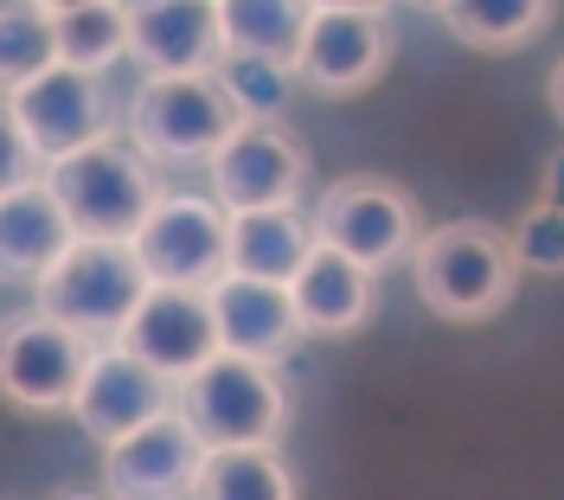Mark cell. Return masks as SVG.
I'll list each match as a JSON object with an SVG mask.
<instances>
[{"instance_id":"3957f363","label":"cell","mask_w":564,"mask_h":500,"mask_svg":"<svg viewBox=\"0 0 564 500\" xmlns=\"http://www.w3.org/2000/svg\"><path fill=\"white\" fill-rule=\"evenodd\" d=\"M174 411L206 449H276L289 430V385L276 366L212 354L186 385H174Z\"/></svg>"},{"instance_id":"5b68a950","label":"cell","mask_w":564,"mask_h":500,"mask_svg":"<svg viewBox=\"0 0 564 500\" xmlns=\"http://www.w3.org/2000/svg\"><path fill=\"white\" fill-rule=\"evenodd\" d=\"M39 315L45 322L70 327L77 340H90V347H109L116 334H122V322H129V308L141 302V289H148V276H141L135 250L129 244H104V238H70L65 257L39 276Z\"/></svg>"},{"instance_id":"7a4b0ae2","label":"cell","mask_w":564,"mask_h":500,"mask_svg":"<svg viewBox=\"0 0 564 500\" xmlns=\"http://www.w3.org/2000/svg\"><path fill=\"white\" fill-rule=\"evenodd\" d=\"M45 193L65 213L70 238H104V244H129L148 206L161 199V174L141 161L122 135L77 148L65 161L45 167Z\"/></svg>"},{"instance_id":"9a60e30c","label":"cell","mask_w":564,"mask_h":500,"mask_svg":"<svg viewBox=\"0 0 564 500\" xmlns=\"http://www.w3.org/2000/svg\"><path fill=\"white\" fill-rule=\"evenodd\" d=\"M167 404H174V385L154 379L141 359H129L122 347H90V366H84L77 398H70V417L97 449H109L129 430H141L148 417H161Z\"/></svg>"},{"instance_id":"83f0119b","label":"cell","mask_w":564,"mask_h":500,"mask_svg":"<svg viewBox=\"0 0 564 500\" xmlns=\"http://www.w3.org/2000/svg\"><path fill=\"white\" fill-rule=\"evenodd\" d=\"M52 500H97V494H52Z\"/></svg>"},{"instance_id":"ffe728a7","label":"cell","mask_w":564,"mask_h":500,"mask_svg":"<svg viewBox=\"0 0 564 500\" xmlns=\"http://www.w3.org/2000/svg\"><path fill=\"white\" fill-rule=\"evenodd\" d=\"M436 20L468 45V52H527L552 33L558 7L552 0H443Z\"/></svg>"},{"instance_id":"d4e9b609","label":"cell","mask_w":564,"mask_h":500,"mask_svg":"<svg viewBox=\"0 0 564 500\" xmlns=\"http://www.w3.org/2000/svg\"><path fill=\"white\" fill-rule=\"evenodd\" d=\"M212 84L225 90V104L238 109V122H282L295 109V72L289 65H263V58H218Z\"/></svg>"},{"instance_id":"e0dca14e","label":"cell","mask_w":564,"mask_h":500,"mask_svg":"<svg viewBox=\"0 0 564 500\" xmlns=\"http://www.w3.org/2000/svg\"><path fill=\"white\" fill-rule=\"evenodd\" d=\"M289 308L308 340H347L379 315V276H366L352 257L315 244L289 276Z\"/></svg>"},{"instance_id":"8fae6325","label":"cell","mask_w":564,"mask_h":500,"mask_svg":"<svg viewBox=\"0 0 564 500\" xmlns=\"http://www.w3.org/2000/svg\"><path fill=\"white\" fill-rule=\"evenodd\" d=\"M0 104L13 109V122H20L26 148L39 154V167H52V161H65V154H77V148H90V142H104L109 135L104 77L70 72V65L39 72L33 84H20V90L0 97Z\"/></svg>"},{"instance_id":"7c38bea8","label":"cell","mask_w":564,"mask_h":500,"mask_svg":"<svg viewBox=\"0 0 564 500\" xmlns=\"http://www.w3.org/2000/svg\"><path fill=\"white\" fill-rule=\"evenodd\" d=\"M109 347H122L129 359H141L154 379L186 385V379L218 354L206 295H199V289H141V302L129 308V322H122V334H116Z\"/></svg>"},{"instance_id":"30bf717a","label":"cell","mask_w":564,"mask_h":500,"mask_svg":"<svg viewBox=\"0 0 564 500\" xmlns=\"http://www.w3.org/2000/svg\"><path fill=\"white\" fill-rule=\"evenodd\" d=\"M84 366H90V340H77L70 327L45 322L39 308L0 322V398L13 411H33V417L70 411Z\"/></svg>"},{"instance_id":"7402d4cb","label":"cell","mask_w":564,"mask_h":500,"mask_svg":"<svg viewBox=\"0 0 564 500\" xmlns=\"http://www.w3.org/2000/svg\"><path fill=\"white\" fill-rule=\"evenodd\" d=\"M302 26H308L302 0H218V45H225V58L295 65Z\"/></svg>"},{"instance_id":"603a6c76","label":"cell","mask_w":564,"mask_h":500,"mask_svg":"<svg viewBox=\"0 0 564 500\" xmlns=\"http://www.w3.org/2000/svg\"><path fill=\"white\" fill-rule=\"evenodd\" d=\"M186 500H295V468L282 449H206Z\"/></svg>"},{"instance_id":"44dd1931","label":"cell","mask_w":564,"mask_h":500,"mask_svg":"<svg viewBox=\"0 0 564 500\" xmlns=\"http://www.w3.org/2000/svg\"><path fill=\"white\" fill-rule=\"evenodd\" d=\"M52 58L70 72L104 77L116 58H129V7L116 0H58L52 7Z\"/></svg>"},{"instance_id":"4316f807","label":"cell","mask_w":564,"mask_h":500,"mask_svg":"<svg viewBox=\"0 0 564 500\" xmlns=\"http://www.w3.org/2000/svg\"><path fill=\"white\" fill-rule=\"evenodd\" d=\"M39 180H45L39 154L26 148L20 122H13V109L0 104V199H7V193H20V186H39Z\"/></svg>"},{"instance_id":"6da1fadb","label":"cell","mask_w":564,"mask_h":500,"mask_svg":"<svg viewBox=\"0 0 564 500\" xmlns=\"http://www.w3.org/2000/svg\"><path fill=\"white\" fill-rule=\"evenodd\" d=\"M411 276L417 295L436 322H494L513 302V257H507V231L488 218H449L436 231H423L411 250Z\"/></svg>"},{"instance_id":"ba28073f","label":"cell","mask_w":564,"mask_h":500,"mask_svg":"<svg viewBox=\"0 0 564 500\" xmlns=\"http://www.w3.org/2000/svg\"><path fill=\"white\" fill-rule=\"evenodd\" d=\"M308 193V148L282 122H238L206 161V199L225 218L289 213Z\"/></svg>"},{"instance_id":"ac0fdd59","label":"cell","mask_w":564,"mask_h":500,"mask_svg":"<svg viewBox=\"0 0 564 500\" xmlns=\"http://www.w3.org/2000/svg\"><path fill=\"white\" fill-rule=\"evenodd\" d=\"M308 250H315V231H308V213H302V206L225 218V270H231V276L289 289V276L302 270Z\"/></svg>"},{"instance_id":"9c48e42d","label":"cell","mask_w":564,"mask_h":500,"mask_svg":"<svg viewBox=\"0 0 564 500\" xmlns=\"http://www.w3.org/2000/svg\"><path fill=\"white\" fill-rule=\"evenodd\" d=\"M135 250L148 289H199L225 276V213L193 186H161V199L135 225Z\"/></svg>"},{"instance_id":"d6986e66","label":"cell","mask_w":564,"mask_h":500,"mask_svg":"<svg viewBox=\"0 0 564 500\" xmlns=\"http://www.w3.org/2000/svg\"><path fill=\"white\" fill-rule=\"evenodd\" d=\"M65 244H70V225L52 206L45 180L0 199V283H39L65 257Z\"/></svg>"},{"instance_id":"5bb4252c","label":"cell","mask_w":564,"mask_h":500,"mask_svg":"<svg viewBox=\"0 0 564 500\" xmlns=\"http://www.w3.org/2000/svg\"><path fill=\"white\" fill-rule=\"evenodd\" d=\"M206 315H212V340L218 354L231 359H257V366H282L289 354L308 347V334L289 308V289L276 283H250V276H218L206 289Z\"/></svg>"},{"instance_id":"484cf974","label":"cell","mask_w":564,"mask_h":500,"mask_svg":"<svg viewBox=\"0 0 564 500\" xmlns=\"http://www.w3.org/2000/svg\"><path fill=\"white\" fill-rule=\"evenodd\" d=\"M507 257H513V276H558L564 270V213H558V199H539V206L507 231Z\"/></svg>"},{"instance_id":"4fadbf2b","label":"cell","mask_w":564,"mask_h":500,"mask_svg":"<svg viewBox=\"0 0 564 500\" xmlns=\"http://www.w3.org/2000/svg\"><path fill=\"white\" fill-rule=\"evenodd\" d=\"M199 456H206V443L167 404L161 417H148L141 430H129L122 443L104 449V494L109 500H186L193 475H199Z\"/></svg>"},{"instance_id":"cb8c5ba5","label":"cell","mask_w":564,"mask_h":500,"mask_svg":"<svg viewBox=\"0 0 564 500\" xmlns=\"http://www.w3.org/2000/svg\"><path fill=\"white\" fill-rule=\"evenodd\" d=\"M52 7L39 0H0V97L52 72Z\"/></svg>"},{"instance_id":"277c9868","label":"cell","mask_w":564,"mask_h":500,"mask_svg":"<svg viewBox=\"0 0 564 500\" xmlns=\"http://www.w3.org/2000/svg\"><path fill=\"white\" fill-rule=\"evenodd\" d=\"M398 58V26L372 0H308V26L295 45V90L308 97H359Z\"/></svg>"},{"instance_id":"52a82bcc","label":"cell","mask_w":564,"mask_h":500,"mask_svg":"<svg viewBox=\"0 0 564 500\" xmlns=\"http://www.w3.org/2000/svg\"><path fill=\"white\" fill-rule=\"evenodd\" d=\"M238 129V109L212 77H141L129 97V148L148 167H206Z\"/></svg>"},{"instance_id":"8992f818","label":"cell","mask_w":564,"mask_h":500,"mask_svg":"<svg viewBox=\"0 0 564 500\" xmlns=\"http://www.w3.org/2000/svg\"><path fill=\"white\" fill-rule=\"evenodd\" d=\"M308 231H315V244L352 257L366 276H386L391 263H411L423 238V206L411 199V186L386 174H347L315 199Z\"/></svg>"},{"instance_id":"2e32d148","label":"cell","mask_w":564,"mask_h":500,"mask_svg":"<svg viewBox=\"0 0 564 500\" xmlns=\"http://www.w3.org/2000/svg\"><path fill=\"white\" fill-rule=\"evenodd\" d=\"M129 58L141 77H212L218 45V0H141L129 7Z\"/></svg>"}]
</instances>
